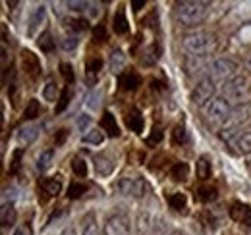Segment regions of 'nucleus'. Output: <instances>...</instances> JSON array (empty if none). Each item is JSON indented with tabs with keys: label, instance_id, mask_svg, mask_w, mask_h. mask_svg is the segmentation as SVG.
I'll use <instances>...</instances> for the list:
<instances>
[{
	"label": "nucleus",
	"instance_id": "f257e3e1",
	"mask_svg": "<svg viewBox=\"0 0 251 235\" xmlns=\"http://www.w3.org/2000/svg\"><path fill=\"white\" fill-rule=\"evenodd\" d=\"M209 12H211V2L186 0V2H180L176 6V20H178L180 25L191 27V25H197V24L205 22Z\"/></svg>",
	"mask_w": 251,
	"mask_h": 235
},
{
	"label": "nucleus",
	"instance_id": "f03ea898",
	"mask_svg": "<svg viewBox=\"0 0 251 235\" xmlns=\"http://www.w3.org/2000/svg\"><path fill=\"white\" fill-rule=\"evenodd\" d=\"M219 43L217 37L211 33H193L186 35L182 41V48L188 52L189 56H209L217 50Z\"/></svg>",
	"mask_w": 251,
	"mask_h": 235
},
{
	"label": "nucleus",
	"instance_id": "7ed1b4c3",
	"mask_svg": "<svg viewBox=\"0 0 251 235\" xmlns=\"http://www.w3.org/2000/svg\"><path fill=\"white\" fill-rule=\"evenodd\" d=\"M250 119H251V102H246V104L238 106L236 110H232L230 118L224 121V127L219 131V137L224 143H230L234 137L238 139L240 137L238 133H240L242 125H246Z\"/></svg>",
	"mask_w": 251,
	"mask_h": 235
},
{
	"label": "nucleus",
	"instance_id": "20e7f679",
	"mask_svg": "<svg viewBox=\"0 0 251 235\" xmlns=\"http://www.w3.org/2000/svg\"><path fill=\"white\" fill-rule=\"evenodd\" d=\"M232 114V106H230V100L224 98V96H217L213 98L207 106H205V116L211 123H220V121H226Z\"/></svg>",
	"mask_w": 251,
	"mask_h": 235
},
{
	"label": "nucleus",
	"instance_id": "39448f33",
	"mask_svg": "<svg viewBox=\"0 0 251 235\" xmlns=\"http://www.w3.org/2000/svg\"><path fill=\"white\" fill-rule=\"evenodd\" d=\"M215 91H217V87H215V79L209 75V77H203L197 85H195V89L191 91V104L193 106H207L211 100H213V94H215Z\"/></svg>",
	"mask_w": 251,
	"mask_h": 235
},
{
	"label": "nucleus",
	"instance_id": "423d86ee",
	"mask_svg": "<svg viewBox=\"0 0 251 235\" xmlns=\"http://www.w3.org/2000/svg\"><path fill=\"white\" fill-rule=\"evenodd\" d=\"M114 189L120 193V195H126V197H143L147 193V183L141 179V177H122L116 181Z\"/></svg>",
	"mask_w": 251,
	"mask_h": 235
},
{
	"label": "nucleus",
	"instance_id": "0eeeda50",
	"mask_svg": "<svg viewBox=\"0 0 251 235\" xmlns=\"http://www.w3.org/2000/svg\"><path fill=\"white\" fill-rule=\"evenodd\" d=\"M211 75L213 79H220V81H228L232 77H236V70H238V64L230 58H219L211 64Z\"/></svg>",
	"mask_w": 251,
	"mask_h": 235
},
{
	"label": "nucleus",
	"instance_id": "6e6552de",
	"mask_svg": "<svg viewBox=\"0 0 251 235\" xmlns=\"http://www.w3.org/2000/svg\"><path fill=\"white\" fill-rule=\"evenodd\" d=\"M129 234H131L129 218L124 216V214H114L104 224V235H129Z\"/></svg>",
	"mask_w": 251,
	"mask_h": 235
},
{
	"label": "nucleus",
	"instance_id": "1a4fd4ad",
	"mask_svg": "<svg viewBox=\"0 0 251 235\" xmlns=\"http://www.w3.org/2000/svg\"><path fill=\"white\" fill-rule=\"evenodd\" d=\"M248 91V79L244 75H236L232 79H228L222 87V93L226 94V98H242Z\"/></svg>",
	"mask_w": 251,
	"mask_h": 235
},
{
	"label": "nucleus",
	"instance_id": "9d476101",
	"mask_svg": "<svg viewBox=\"0 0 251 235\" xmlns=\"http://www.w3.org/2000/svg\"><path fill=\"white\" fill-rule=\"evenodd\" d=\"M230 218L238 224H244L251 228V208L246 203H234L230 206Z\"/></svg>",
	"mask_w": 251,
	"mask_h": 235
},
{
	"label": "nucleus",
	"instance_id": "9b49d317",
	"mask_svg": "<svg viewBox=\"0 0 251 235\" xmlns=\"http://www.w3.org/2000/svg\"><path fill=\"white\" fill-rule=\"evenodd\" d=\"M22 70L25 71V75L37 77L41 73V64L39 58L33 54L31 50H22Z\"/></svg>",
	"mask_w": 251,
	"mask_h": 235
},
{
	"label": "nucleus",
	"instance_id": "f8f14e48",
	"mask_svg": "<svg viewBox=\"0 0 251 235\" xmlns=\"http://www.w3.org/2000/svg\"><path fill=\"white\" fill-rule=\"evenodd\" d=\"M141 85V77L137 71L133 70H127V71H122L118 75V87L122 91H135V89Z\"/></svg>",
	"mask_w": 251,
	"mask_h": 235
},
{
	"label": "nucleus",
	"instance_id": "ddd939ff",
	"mask_svg": "<svg viewBox=\"0 0 251 235\" xmlns=\"http://www.w3.org/2000/svg\"><path fill=\"white\" fill-rule=\"evenodd\" d=\"M126 125H127V129L133 131V133H141V131H143L145 121H143V116H141V112H139L137 108H131V110L127 112V116H126Z\"/></svg>",
	"mask_w": 251,
	"mask_h": 235
},
{
	"label": "nucleus",
	"instance_id": "4468645a",
	"mask_svg": "<svg viewBox=\"0 0 251 235\" xmlns=\"http://www.w3.org/2000/svg\"><path fill=\"white\" fill-rule=\"evenodd\" d=\"M100 125H102V131H106L110 137H118L120 135V127H118V121L116 118L112 116V112H102V118H100Z\"/></svg>",
	"mask_w": 251,
	"mask_h": 235
},
{
	"label": "nucleus",
	"instance_id": "2eb2a0df",
	"mask_svg": "<svg viewBox=\"0 0 251 235\" xmlns=\"http://www.w3.org/2000/svg\"><path fill=\"white\" fill-rule=\"evenodd\" d=\"M41 191L47 193V197H56L62 191V181L58 177H45L41 181Z\"/></svg>",
	"mask_w": 251,
	"mask_h": 235
},
{
	"label": "nucleus",
	"instance_id": "dca6fc26",
	"mask_svg": "<svg viewBox=\"0 0 251 235\" xmlns=\"http://www.w3.org/2000/svg\"><path fill=\"white\" fill-rule=\"evenodd\" d=\"M37 135H39V125H24L20 131H18V141H20V145H31L33 141L37 139Z\"/></svg>",
	"mask_w": 251,
	"mask_h": 235
},
{
	"label": "nucleus",
	"instance_id": "f3484780",
	"mask_svg": "<svg viewBox=\"0 0 251 235\" xmlns=\"http://www.w3.org/2000/svg\"><path fill=\"white\" fill-rule=\"evenodd\" d=\"M45 14H47V8L43 4H39L35 10H33L31 18H29V27H27V33L33 35L35 31L41 27V24L45 22Z\"/></svg>",
	"mask_w": 251,
	"mask_h": 235
},
{
	"label": "nucleus",
	"instance_id": "a211bd4d",
	"mask_svg": "<svg viewBox=\"0 0 251 235\" xmlns=\"http://www.w3.org/2000/svg\"><path fill=\"white\" fill-rule=\"evenodd\" d=\"M81 235H100L99 224H97V218H95L93 212H89V214L83 216V222H81Z\"/></svg>",
	"mask_w": 251,
	"mask_h": 235
},
{
	"label": "nucleus",
	"instance_id": "6ab92c4d",
	"mask_svg": "<svg viewBox=\"0 0 251 235\" xmlns=\"http://www.w3.org/2000/svg\"><path fill=\"white\" fill-rule=\"evenodd\" d=\"M37 47L43 50V52H52L54 48H56V41H54V37H52V33L50 31H45V33H41L39 35V39H37Z\"/></svg>",
	"mask_w": 251,
	"mask_h": 235
},
{
	"label": "nucleus",
	"instance_id": "aec40b11",
	"mask_svg": "<svg viewBox=\"0 0 251 235\" xmlns=\"http://www.w3.org/2000/svg\"><path fill=\"white\" fill-rule=\"evenodd\" d=\"M211 176H213V164H211L209 156H199V160H197V177L205 181Z\"/></svg>",
	"mask_w": 251,
	"mask_h": 235
},
{
	"label": "nucleus",
	"instance_id": "412c9836",
	"mask_svg": "<svg viewBox=\"0 0 251 235\" xmlns=\"http://www.w3.org/2000/svg\"><path fill=\"white\" fill-rule=\"evenodd\" d=\"M205 66H207V62H205V56H189V58L186 60V70H188L189 75L201 73Z\"/></svg>",
	"mask_w": 251,
	"mask_h": 235
},
{
	"label": "nucleus",
	"instance_id": "4be33fe9",
	"mask_svg": "<svg viewBox=\"0 0 251 235\" xmlns=\"http://www.w3.org/2000/svg\"><path fill=\"white\" fill-rule=\"evenodd\" d=\"M16 218H18V214H16L14 206L8 205V203H4V205H2V210H0V220H2V226H4V228L14 226V224H16Z\"/></svg>",
	"mask_w": 251,
	"mask_h": 235
},
{
	"label": "nucleus",
	"instance_id": "5701e85b",
	"mask_svg": "<svg viewBox=\"0 0 251 235\" xmlns=\"http://www.w3.org/2000/svg\"><path fill=\"white\" fill-rule=\"evenodd\" d=\"M95 168H97V172L100 176H108V174H112L114 164L110 162L108 156H95Z\"/></svg>",
	"mask_w": 251,
	"mask_h": 235
},
{
	"label": "nucleus",
	"instance_id": "b1692460",
	"mask_svg": "<svg viewBox=\"0 0 251 235\" xmlns=\"http://www.w3.org/2000/svg\"><path fill=\"white\" fill-rule=\"evenodd\" d=\"M170 176L176 181H186L189 177V166L186 162H176L172 168H170Z\"/></svg>",
	"mask_w": 251,
	"mask_h": 235
},
{
	"label": "nucleus",
	"instance_id": "393cba45",
	"mask_svg": "<svg viewBox=\"0 0 251 235\" xmlns=\"http://www.w3.org/2000/svg\"><path fill=\"white\" fill-rule=\"evenodd\" d=\"M112 27L118 35H126L129 31V25H127V20H126V14L124 10H118L114 14V20H112Z\"/></svg>",
	"mask_w": 251,
	"mask_h": 235
},
{
	"label": "nucleus",
	"instance_id": "a878e982",
	"mask_svg": "<svg viewBox=\"0 0 251 235\" xmlns=\"http://www.w3.org/2000/svg\"><path fill=\"white\" fill-rule=\"evenodd\" d=\"M217 197H219L217 187L203 185V187H199V189H197V199H199L201 203H211V201H215Z\"/></svg>",
	"mask_w": 251,
	"mask_h": 235
},
{
	"label": "nucleus",
	"instance_id": "bb28decb",
	"mask_svg": "<svg viewBox=\"0 0 251 235\" xmlns=\"http://www.w3.org/2000/svg\"><path fill=\"white\" fill-rule=\"evenodd\" d=\"M168 205L174 208L176 212H186V205H188V197L184 193H172L168 197Z\"/></svg>",
	"mask_w": 251,
	"mask_h": 235
},
{
	"label": "nucleus",
	"instance_id": "cd10ccee",
	"mask_svg": "<svg viewBox=\"0 0 251 235\" xmlns=\"http://www.w3.org/2000/svg\"><path fill=\"white\" fill-rule=\"evenodd\" d=\"M102 70V60L100 58H91L85 62V75L89 77V81L93 83L97 79V73Z\"/></svg>",
	"mask_w": 251,
	"mask_h": 235
},
{
	"label": "nucleus",
	"instance_id": "c85d7f7f",
	"mask_svg": "<svg viewBox=\"0 0 251 235\" xmlns=\"http://www.w3.org/2000/svg\"><path fill=\"white\" fill-rule=\"evenodd\" d=\"M108 66H110V70L112 71H122L126 66V54L122 50H114L112 54H110V62H108Z\"/></svg>",
	"mask_w": 251,
	"mask_h": 235
},
{
	"label": "nucleus",
	"instance_id": "c756f323",
	"mask_svg": "<svg viewBox=\"0 0 251 235\" xmlns=\"http://www.w3.org/2000/svg\"><path fill=\"white\" fill-rule=\"evenodd\" d=\"M234 145H236V150H238L240 154H251V133L240 135V137L234 141Z\"/></svg>",
	"mask_w": 251,
	"mask_h": 235
},
{
	"label": "nucleus",
	"instance_id": "7c9ffc66",
	"mask_svg": "<svg viewBox=\"0 0 251 235\" xmlns=\"http://www.w3.org/2000/svg\"><path fill=\"white\" fill-rule=\"evenodd\" d=\"M172 143L178 147H182V145H186L188 143V131H186V125L184 123H180V125H176L174 127V131H172Z\"/></svg>",
	"mask_w": 251,
	"mask_h": 235
},
{
	"label": "nucleus",
	"instance_id": "2f4dec72",
	"mask_svg": "<svg viewBox=\"0 0 251 235\" xmlns=\"http://www.w3.org/2000/svg\"><path fill=\"white\" fill-rule=\"evenodd\" d=\"M50 164H52V150L41 152L39 158H37V170H39V172H45V170L50 168Z\"/></svg>",
	"mask_w": 251,
	"mask_h": 235
},
{
	"label": "nucleus",
	"instance_id": "473e14b6",
	"mask_svg": "<svg viewBox=\"0 0 251 235\" xmlns=\"http://www.w3.org/2000/svg\"><path fill=\"white\" fill-rule=\"evenodd\" d=\"M72 172L77 177H87V172H89L87 162H85L83 158H74V160H72Z\"/></svg>",
	"mask_w": 251,
	"mask_h": 235
},
{
	"label": "nucleus",
	"instance_id": "72a5a7b5",
	"mask_svg": "<svg viewBox=\"0 0 251 235\" xmlns=\"http://www.w3.org/2000/svg\"><path fill=\"white\" fill-rule=\"evenodd\" d=\"M39 116H41V104H39V100L31 98L29 104L25 106V110H24V118L25 119H35V118Z\"/></svg>",
	"mask_w": 251,
	"mask_h": 235
},
{
	"label": "nucleus",
	"instance_id": "f704fd0d",
	"mask_svg": "<svg viewBox=\"0 0 251 235\" xmlns=\"http://www.w3.org/2000/svg\"><path fill=\"white\" fill-rule=\"evenodd\" d=\"M70 98H72V91H70V85H66L60 93V98H58V104H56V114H62L64 110L68 108L70 104Z\"/></svg>",
	"mask_w": 251,
	"mask_h": 235
},
{
	"label": "nucleus",
	"instance_id": "c9c22d12",
	"mask_svg": "<svg viewBox=\"0 0 251 235\" xmlns=\"http://www.w3.org/2000/svg\"><path fill=\"white\" fill-rule=\"evenodd\" d=\"M43 96H45V100H49V102H54V100H58L60 96H58V89H56V83L54 81H49L45 89H43Z\"/></svg>",
	"mask_w": 251,
	"mask_h": 235
},
{
	"label": "nucleus",
	"instance_id": "e433bc0d",
	"mask_svg": "<svg viewBox=\"0 0 251 235\" xmlns=\"http://www.w3.org/2000/svg\"><path fill=\"white\" fill-rule=\"evenodd\" d=\"M87 27H89V22L87 20H66V29H70L72 33L85 31Z\"/></svg>",
	"mask_w": 251,
	"mask_h": 235
},
{
	"label": "nucleus",
	"instance_id": "4c0bfd02",
	"mask_svg": "<svg viewBox=\"0 0 251 235\" xmlns=\"http://www.w3.org/2000/svg\"><path fill=\"white\" fill-rule=\"evenodd\" d=\"M22 158H24V150H22V148L14 150L12 162H10V174H18V172H20V168H22Z\"/></svg>",
	"mask_w": 251,
	"mask_h": 235
},
{
	"label": "nucleus",
	"instance_id": "58836bf2",
	"mask_svg": "<svg viewBox=\"0 0 251 235\" xmlns=\"http://www.w3.org/2000/svg\"><path fill=\"white\" fill-rule=\"evenodd\" d=\"M83 143H87V145H100L102 143V131H99V129L87 131V135H83Z\"/></svg>",
	"mask_w": 251,
	"mask_h": 235
},
{
	"label": "nucleus",
	"instance_id": "ea45409f",
	"mask_svg": "<svg viewBox=\"0 0 251 235\" xmlns=\"http://www.w3.org/2000/svg\"><path fill=\"white\" fill-rule=\"evenodd\" d=\"M85 191H87V185L85 183H72L70 189H68V197L70 199H79Z\"/></svg>",
	"mask_w": 251,
	"mask_h": 235
},
{
	"label": "nucleus",
	"instance_id": "a19ab883",
	"mask_svg": "<svg viewBox=\"0 0 251 235\" xmlns=\"http://www.w3.org/2000/svg\"><path fill=\"white\" fill-rule=\"evenodd\" d=\"M60 73H62V77L66 79V83H68V85H72V83L75 81V73H74L72 64H66V62H62V64H60Z\"/></svg>",
	"mask_w": 251,
	"mask_h": 235
},
{
	"label": "nucleus",
	"instance_id": "79ce46f5",
	"mask_svg": "<svg viewBox=\"0 0 251 235\" xmlns=\"http://www.w3.org/2000/svg\"><path fill=\"white\" fill-rule=\"evenodd\" d=\"M93 39L97 41V43H104V41H106V29H104V25H102V24L95 25V29H93Z\"/></svg>",
	"mask_w": 251,
	"mask_h": 235
},
{
	"label": "nucleus",
	"instance_id": "37998d69",
	"mask_svg": "<svg viewBox=\"0 0 251 235\" xmlns=\"http://www.w3.org/2000/svg\"><path fill=\"white\" fill-rule=\"evenodd\" d=\"M77 45H79V39L75 37V35H72V37H66L62 41V48L64 50H74V48H77Z\"/></svg>",
	"mask_w": 251,
	"mask_h": 235
},
{
	"label": "nucleus",
	"instance_id": "c03bdc74",
	"mask_svg": "<svg viewBox=\"0 0 251 235\" xmlns=\"http://www.w3.org/2000/svg\"><path fill=\"white\" fill-rule=\"evenodd\" d=\"M162 131H160V127H153V131H151V135H149V139H147V145H157L162 141Z\"/></svg>",
	"mask_w": 251,
	"mask_h": 235
},
{
	"label": "nucleus",
	"instance_id": "a18cd8bd",
	"mask_svg": "<svg viewBox=\"0 0 251 235\" xmlns=\"http://www.w3.org/2000/svg\"><path fill=\"white\" fill-rule=\"evenodd\" d=\"M66 6H68L70 10H75V12H79V10H85V8H89V2H75V0H72V2H66Z\"/></svg>",
	"mask_w": 251,
	"mask_h": 235
},
{
	"label": "nucleus",
	"instance_id": "49530a36",
	"mask_svg": "<svg viewBox=\"0 0 251 235\" xmlns=\"http://www.w3.org/2000/svg\"><path fill=\"white\" fill-rule=\"evenodd\" d=\"M66 137H68V131L66 129H58V135H54V143H56V147H60L64 141H66Z\"/></svg>",
	"mask_w": 251,
	"mask_h": 235
},
{
	"label": "nucleus",
	"instance_id": "de8ad7c7",
	"mask_svg": "<svg viewBox=\"0 0 251 235\" xmlns=\"http://www.w3.org/2000/svg\"><path fill=\"white\" fill-rule=\"evenodd\" d=\"M77 123H79V127H81V129H85V127H87V125L91 123V118H89V116H81Z\"/></svg>",
	"mask_w": 251,
	"mask_h": 235
},
{
	"label": "nucleus",
	"instance_id": "09e8293b",
	"mask_svg": "<svg viewBox=\"0 0 251 235\" xmlns=\"http://www.w3.org/2000/svg\"><path fill=\"white\" fill-rule=\"evenodd\" d=\"M145 4H147L145 0H137V2H131V8H133L135 12H139V10H141V8L145 6Z\"/></svg>",
	"mask_w": 251,
	"mask_h": 235
},
{
	"label": "nucleus",
	"instance_id": "8fccbe9b",
	"mask_svg": "<svg viewBox=\"0 0 251 235\" xmlns=\"http://www.w3.org/2000/svg\"><path fill=\"white\" fill-rule=\"evenodd\" d=\"M14 235H25V230H16Z\"/></svg>",
	"mask_w": 251,
	"mask_h": 235
},
{
	"label": "nucleus",
	"instance_id": "3c124183",
	"mask_svg": "<svg viewBox=\"0 0 251 235\" xmlns=\"http://www.w3.org/2000/svg\"><path fill=\"white\" fill-rule=\"evenodd\" d=\"M248 68H250V70H251V58L248 60Z\"/></svg>",
	"mask_w": 251,
	"mask_h": 235
},
{
	"label": "nucleus",
	"instance_id": "603ef678",
	"mask_svg": "<svg viewBox=\"0 0 251 235\" xmlns=\"http://www.w3.org/2000/svg\"><path fill=\"white\" fill-rule=\"evenodd\" d=\"M250 164H251V160H250Z\"/></svg>",
	"mask_w": 251,
	"mask_h": 235
}]
</instances>
